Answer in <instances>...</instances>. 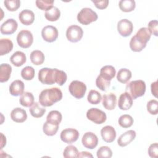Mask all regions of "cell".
<instances>
[{
  "instance_id": "obj_27",
  "label": "cell",
  "mask_w": 158,
  "mask_h": 158,
  "mask_svg": "<svg viewBox=\"0 0 158 158\" xmlns=\"http://www.w3.org/2000/svg\"><path fill=\"white\" fill-rule=\"evenodd\" d=\"M45 59L44 54L39 50L33 51L30 54L31 62L36 65H41Z\"/></svg>"
},
{
  "instance_id": "obj_47",
  "label": "cell",
  "mask_w": 158,
  "mask_h": 158,
  "mask_svg": "<svg viewBox=\"0 0 158 158\" xmlns=\"http://www.w3.org/2000/svg\"><path fill=\"white\" fill-rule=\"evenodd\" d=\"M95 5V6L99 9H104L108 5L109 1L108 0H102V1H91Z\"/></svg>"
},
{
  "instance_id": "obj_28",
  "label": "cell",
  "mask_w": 158,
  "mask_h": 158,
  "mask_svg": "<svg viewBox=\"0 0 158 158\" xmlns=\"http://www.w3.org/2000/svg\"><path fill=\"white\" fill-rule=\"evenodd\" d=\"M59 129V125L54 124L52 123L46 122L43 126V131L47 136H54L56 134Z\"/></svg>"
},
{
  "instance_id": "obj_9",
  "label": "cell",
  "mask_w": 158,
  "mask_h": 158,
  "mask_svg": "<svg viewBox=\"0 0 158 158\" xmlns=\"http://www.w3.org/2000/svg\"><path fill=\"white\" fill-rule=\"evenodd\" d=\"M133 30V23L128 19H123L118 21L117 23V30L122 36H129L131 34Z\"/></svg>"
},
{
  "instance_id": "obj_30",
  "label": "cell",
  "mask_w": 158,
  "mask_h": 158,
  "mask_svg": "<svg viewBox=\"0 0 158 158\" xmlns=\"http://www.w3.org/2000/svg\"><path fill=\"white\" fill-rule=\"evenodd\" d=\"M118 6L122 11L129 12L135 9L136 3L133 0H121L119 1Z\"/></svg>"
},
{
  "instance_id": "obj_40",
  "label": "cell",
  "mask_w": 158,
  "mask_h": 158,
  "mask_svg": "<svg viewBox=\"0 0 158 158\" xmlns=\"http://www.w3.org/2000/svg\"><path fill=\"white\" fill-rule=\"evenodd\" d=\"M35 69L31 66L24 67L21 71V76L25 80H31L35 77Z\"/></svg>"
},
{
  "instance_id": "obj_36",
  "label": "cell",
  "mask_w": 158,
  "mask_h": 158,
  "mask_svg": "<svg viewBox=\"0 0 158 158\" xmlns=\"http://www.w3.org/2000/svg\"><path fill=\"white\" fill-rule=\"evenodd\" d=\"M102 99L101 93L94 89L91 90L87 96L88 101L91 104H98Z\"/></svg>"
},
{
  "instance_id": "obj_1",
  "label": "cell",
  "mask_w": 158,
  "mask_h": 158,
  "mask_svg": "<svg viewBox=\"0 0 158 158\" xmlns=\"http://www.w3.org/2000/svg\"><path fill=\"white\" fill-rule=\"evenodd\" d=\"M62 98L61 90L57 87H54L43 90L39 95V102L43 107H49L60 101Z\"/></svg>"
},
{
  "instance_id": "obj_41",
  "label": "cell",
  "mask_w": 158,
  "mask_h": 158,
  "mask_svg": "<svg viewBox=\"0 0 158 158\" xmlns=\"http://www.w3.org/2000/svg\"><path fill=\"white\" fill-rule=\"evenodd\" d=\"M53 0H37L36 5L38 8L43 10H48L53 7Z\"/></svg>"
},
{
  "instance_id": "obj_5",
  "label": "cell",
  "mask_w": 158,
  "mask_h": 158,
  "mask_svg": "<svg viewBox=\"0 0 158 158\" xmlns=\"http://www.w3.org/2000/svg\"><path fill=\"white\" fill-rule=\"evenodd\" d=\"M86 117L96 124H102L105 122L107 119L106 113L98 108H91L88 110Z\"/></svg>"
},
{
  "instance_id": "obj_18",
  "label": "cell",
  "mask_w": 158,
  "mask_h": 158,
  "mask_svg": "<svg viewBox=\"0 0 158 158\" xmlns=\"http://www.w3.org/2000/svg\"><path fill=\"white\" fill-rule=\"evenodd\" d=\"M19 19L22 24L25 25H30L34 22L35 14L33 11L28 9H25L20 12Z\"/></svg>"
},
{
  "instance_id": "obj_34",
  "label": "cell",
  "mask_w": 158,
  "mask_h": 158,
  "mask_svg": "<svg viewBox=\"0 0 158 158\" xmlns=\"http://www.w3.org/2000/svg\"><path fill=\"white\" fill-rule=\"evenodd\" d=\"M133 122L134 120L133 117L128 114H124L121 115L118 120L119 125L124 128H129L132 126Z\"/></svg>"
},
{
  "instance_id": "obj_3",
  "label": "cell",
  "mask_w": 158,
  "mask_h": 158,
  "mask_svg": "<svg viewBox=\"0 0 158 158\" xmlns=\"http://www.w3.org/2000/svg\"><path fill=\"white\" fill-rule=\"evenodd\" d=\"M98 14L91 8L85 7L81 9L77 15L78 21L85 25H89L98 19Z\"/></svg>"
},
{
  "instance_id": "obj_49",
  "label": "cell",
  "mask_w": 158,
  "mask_h": 158,
  "mask_svg": "<svg viewBox=\"0 0 158 158\" xmlns=\"http://www.w3.org/2000/svg\"><path fill=\"white\" fill-rule=\"evenodd\" d=\"M93 155L88 152L86 151H82L81 152H79L78 157H93Z\"/></svg>"
},
{
  "instance_id": "obj_39",
  "label": "cell",
  "mask_w": 158,
  "mask_h": 158,
  "mask_svg": "<svg viewBox=\"0 0 158 158\" xmlns=\"http://www.w3.org/2000/svg\"><path fill=\"white\" fill-rule=\"evenodd\" d=\"M96 155L98 158H110L112 156V151L109 147L104 146L98 149Z\"/></svg>"
},
{
  "instance_id": "obj_43",
  "label": "cell",
  "mask_w": 158,
  "mask_h": 158,
  "mask_svg": "<svg viewBox=\"0 0 158 158\" xmlns=\"http://www.w3.org/2000/svg\"><path fill=\"white\" fill-rule=\"evenodd\" d=\"M4 4L7 9L9 11H15L20 6V1L19 0H6Z\"/></svg>"
},
{
  "instance_id": "obj_38",
  "label": "cell",
  "mask_w": 158,
  "mask_h": 158,
  "mask_svg": "<svg viewBox=\"0 0 158 158\" xmlns=\"http://www.w3.org/2000/svg\"><path fill=\"white\" fill-rule=\"evenodd\" d=\"M146 44H144L139 42L135 36H133L130 41V48L131 51L134 52H140L145 47Z\"/></svg>"
},
{
  "instance_id": "obj_44",
  "label": "cell",
  "mask_w": 158,
  "mask_h": 158,
  "mask_svg": "<svg viewBox=\"0 0 158 158\" xmlns=\"http://www.w3.org/2000/svg\"><path fill=\"white\" fill-rule=\"evenodd\" d=\"M147 110L151 115H157L158 113V102L156 99L150 100L147 104Z\"/></svg>"
},
{
  "instance_id": "obj_29",
  "label": "cell",
  "mask_w": 158,
  "mask_h": 158,
  "mask_svg": "<svg viewBox=\"0 0 158 158\" xmlns=\"http://www.w3.org/2000/svg\"><path fill=\"white\" fill-rule=\"evenodd\" d=\"M131 72L127 69H121L117 74V80L122 83H126L131 78Z\"/></svg>"
},
{
  "instance_id": "obj_14",
  "label": "cell",
  "mask_w": 158,
  "mask_h": 158,
  "mask_svg": "<svg viewBox=\"0 0 158 158\" xmlns=\"http://www.w3.org/2000/svg\"><path fill=\"white\" fill-rule=\"evenodd\" d=\"M136 131L130 130L122 134L117 139V143L120 147H125L129 144L136 138Z\"/></svg>"
},
{
  "instance_id": "obj_20",
  "label": "cell",
  "mask_w": 158,
  "mask_h": 158,
  "mask_svg": "<svg viewBox=\"0 0 158 158\" xmlns=\"http://www.w3.org/2000/svg\"><path fill=\"white\" fill-rule=\"evenodd\" d=\"M10 117L15 122L22 123L27 118V112L22 108L16 107L11 111Z\"/></svg>"
},
{
  "instance_id": "obj_37",
  "label": "cell",
  "mask_w": 158,
  "mask_h": 158,
  "mask_svg": "<svg viewBox=\"0 0 158 158\" xmlns=\"http://www.w3.org/2000/svg\"><path fill=\"white\" fill-rule=\"evenodd\" d=\"M78 154L79 152L77 148L73 145L67 146L63 152V156L65 158L78 157Z\"/></svg>"
},
{
  "instance_id": "obj_10",
  "label": "cell",
  "mask_w": 158,
  "mask_h": 158,
  "mask_svg": "<svg viewBox=\"0 0 158 158\" xmlns=\"http://www.w3.org/2000/svg\"><path fill=\"white\" fill-rule=\"evenodd\" d=\"M61 140L67 144H71L75 142L79 137L78 130L74 128H66L63 130L60 133Z\"/></svg>"
},
{
  "instance_id": "obj_8",
  "label": "cell",
  "mask_w": 158,
  "mask_h": 158,
  "mask_svg": "<svg viewBox=\"0 0 158 158\" xmlns=\"http://www.w3.org/2000/svg\"><path fill=\"white\" fill-rule=\"evenodd\" d=\"M83 31L82 28L76 25L69 26L66 31L67 40L72 43H76L81 40L83 37Z\"/></svg>"
},
{
  "instance_id": "obj_23",
  "label": "cell",
  "mask_w": 158,
  "mask_h": 158,
  "mask_svg": "<svg viewBox=\"0 0 158 158\" xmlns=\"http://www.w3.org/2000/svg\"><path fill=\"white\" fill-rule=\"evenodd\" d=\"M115 73L116 70L113 66L105 65L101 69L99 75L107 81H111V80L115 77Z\"/></svg>"
},
{
  "instance_id": "obj_2",
  "label": "cell",
  "mask_w": 158,
  "mask_h": 158,
  "mask_svg": "<svg viewBox=\"0 0 158 158\" xmlns=\"http://www.w3.org/2000/svg\"><path fill=\"white\" fill-rule=\"evenodd\" d=\"M125 91L130 95L132 99H136L144 94L146 83L141 80L131 81L127 85Z\"/></svg>"
},
{
  "instance_id": "obj_12",
  "label": "cell",
  "mask_w": 158,
  "mask_h": 158,
  "mask_svg": "<svg viewBox=\"0 0 158 158\" xmlns=\"http://www.w3.org/2000/svg\"><path fill=\"white\" fill-rule=\"evenodd\" d=\"M81 143L83 146L86 148L93 149L97 146L98 138L94 133L92 132H86L82 137Z\"/></svg>"
},
{
  "instance_id": "obj_4",
  "label": "cell",
  "mask_w": 158,
  "mask_h": 158,
  "mask_svg": "<svg viewBox=\"0 0 158 158\" xmlns=\"http://www.w3.org/2000/svg\"><path fill=\"white\" fill-rule=\"evenodd\" d=\"M69 90L73 97L77 99H81L85 96L86 91V86L82 81L73 80L69 85Z\"/></svg>"
},
{
  "instance_id": "obj_6",
  "label": "cell",
  "mask_w": 158,
  "mask_h": 158,
  "mask_svg": "<svg viewBox=\"0 0 158 158\" xmlns=\"http://www.w3.org/2000/svg\"><path fill=\"white\" fill-rule=\"evenodd\" d=\"M17 41L19 46L22 48H28L30 47L33 42V36L31 31L23 30L17 35Z\"/></svg>"
},
{
  "instance_id": "obj_32",
  "label": "cell",
  "mask_w": 158,
  "mask_h": 158,
  "mask_svg": "<svg viewBox=\"0 0 158 158\" xmlns=\"http://www.w3.org/2000/svg\"><path fill=\"white\" fill-rule=\"evenodd\" d=\"M29 110L31 115L35 118L41 117L46 112V109L41 107L38 102H35L30 107Z\"/></svg>"
},
{
  "instance_id": "obj_21",
  "label": "cell",
  "mask_w": 158,
  "mask_h": 158,
  "mask_svg": "<svg viewBox=\"0 0 158 158\" xmlns=\"http://www.w3.org/2000/svg\"><path fill=\"white\" fill-rule=\"evenodd\" d=\"M10 60L14 66L20 67L23 65L27 60L26 55L22 51H16L11 56Z\"/></svg>"
},
{
  "instance_id": "obj_45",
  "label": "cell",
  "mask_w": 158,
  "mask_h": 158,
  "mask_svg": "<svg viewBox=\"0 0 158 158\" xmlns=\"http://www.w3.org/2000/svg\"><path fill=\"white\" fill-rule=\"evenodd\" d=\"M148 28L151 34L157 36L158 35V22L157 20H153L150 21L148 25Z\"/></svg>"
},
{
  "instance_id": "obj_22",
  "label": "cell",
  "mask_w": 158,
  "mask_h": 158,
  "mask_svg": "<svg viewBox=\"0 0 158 158\" xmlns=\"http://www.w3.org/2000/svg\"><path fill=\"white\" fill-rule=\"evenodd\" d=\"M135 36L139 42L144 44H146L151 38V33L148 28L142 27L138 30Z\"/></svg>"
},
{
  "instance_id": "obj_31",
  "label": "cell",
  "mask_w": 158,
  "mask_h": 158,
  "mask_svg": "<svg viewBox=\"0 0 158 158\" xmlns=\"http://www.w3.org/2000/svg\"><path fill=\"white\" fill-rule=\"evenodd\" d=\"M45 18L51 22L57 20L60 16V11L56 7H52L51 9L46 11L44 14Z\"/></svg>"
},
{
  "instance_id": "obj_42",
  "label": "cell",
  "mask_w": 158,
  "mask_h": 158,
  "mask_svg": "<svg viewBox=\"0 0 158 158\" xmlns=\"http://www.w3.org/2000/svg\"><path fill=\"white\" fill-rule=\"evenodd\" d=\"M96 86L101 91H105L110 85V81H107L101 75H98L96 80Z\"/></svg>"
},
{
  "instance_id": "obj_15",
  "label": "cell",
  "mask_w": 158,
  "mask_h": 158,
  "mask_svg": "<svg viewBox=\"0 0 158 158\" xmlns=\"http://www.w3.org/2000/svg\"><path fill=\"white\" fill-rule=\"evenodd\" d=\"M101 135L102 139L109 143L113 142L116 138V131L114 127L110 125L104 127L101 130Z\"/></svg>"
},
{
  "instance_id": "obj_16",
  "label": "cell",
  "mask_w": 158,
  "mask_h": 158,
  "mask_svg": "<svg viewBox=\"0 0 158 158\" xmlns=\"http://www.w3.org/2000/svg\"><path fill=\"white\" fill-rule=\"evenodd\" d=\"M102 106L107 110H111L115 109L117 104V97L115 94L110 93L102 96Z\"/></svg>"
},
{
  "instance_id": "obj_19",
  "label": "cell",
  "mask_w": 158,
  "mask_h": 158,
  "mask_svg": "<svg viewBox=\"0 0 158 158\" xmlns=\"http://www.w3.org/2000/svg\"><path fill=\"white\" fill-rule=\"evenodd\" d=\"M25 85L22 81L16 80L12 81L9 86V92L12 96H18L23 93Z\"/></svg>"
},
{
  "instance_id": "obj_25",
  "label": "cell",
  "mask_w": 158,
  "mask_h": 158,
  "mask_svg": "<svg viewBox=\"0 0 158 158\" xmlns=\"http://www.w3.org/2000/svg\"><path fill=\"white\" fill-rule=\"evenodd\" d=\"M13 49V43L7 38L0 40V56H4L10 52Z\"/></svg>"
},
{
  "instance_id": "obj_24",
  "label": "cell",
  "mask_w": 158,
  "mask_h": 158,
  "mask_svg": "<svg viewBox=\"0 0 158 158\" xmlns=\"http://www.w3.org/2000/svg\"><path fill=\"white\" fill-rule=\"evenodd\" d=\"M12 72V67L8 64H2L0 65V82L7 81Z\"/></svg>"
},
{
  "instance_id": "obj_50",
  "label": "cell",
  "mask_w": 158,
  "mask_h": 158,
  "mask_svg": "<svg viewBox=\"0 0 158 158\" xmlns=\"http://www.w3.org/2000/svg\"><path fill=\"white\" fill-rule=\"evenodd\" d=\"M1 136H2L1 142V149H2V148H3V146H5L6 144V142H5V141H6V137L3 135V134H2V133H1Z\"/></svg>"
},
{
  "instance_id": "obj_46",
  "label": "cell",
  "mask_w": 158,
  "mask_h": 158,
  "mask_svg": "<svg viewBox=\"0 0 158 158\" xmlns=\"http://www.w3.org/2000/svg\"><path fill=\"white\" fill-rule=\"evenodd\" d=\"M148 154L152 158H157L158 157V145L157 143L150 145L148 148Z\"/></svg>"
},
{
  "instance_id": "obj_7",
  "label": "cell",
  "mask_w": 158,
  "mask_h": 158,
  "mask_svg": "<svg viewBox=\"0 0 158 158\" xmlns=\"http://www.w3.org/2000/svg\"><path fill=\"white\" fill-rule=\"evenodd\" d=\"M55 69L43 68L38 72L39 81L45 85H52L55 83L54 81Z\"/></svg>"
},
{
  "instance_id": "obj_13",
  "label": "cell",
  "mask_w": 158,
  "mask_h": 158,
  "mask_svg": "<svg viewBox=\"0 0 158 158\" xmlns=\"http://www.w3.org/2000/svg\"><path fill=\"white\" fill-rule=\"evenodd\" d=\"M18 23L14 19H9L1 26V32L4 35H12L17 30Z\"/></svg>"
},
{
  "instance_id": "obj_26",
  "label": "cell",
  "mask_w": 158,
  "mask_h": 158,
  "mask_svg": "<svg viewBox=\"0 0 158 158\" xmlns=\"http://www.w3.org/2000/svg\"><path fill=\"white\" fill-rule=\"evenodd\" d=\"M19 102L22 106L31 107L34 104V96L30 92H25L21 95Z\"/></svg>"
},
{
  "instance_id": "obj_17",
  "label": "cell",
  "mask_w": 158,
  "mask_h": 158,
  "mask_svg": "<svg viewBox=\"0 0 158 158\" xmlns=\"http://www.w3.org/2000/svg\"><path fill=\"white\" fill-rule=\"evenodd\" d=\"M132 105L133 99L128 93L125 92L120 94L118 101V106L121 110H128L131 108Z\"/></svg>"
},
{
  "instance_id": "obj_35",
  "label": "cell",
  "mask_w": 158,
  "mask_h": 158,
  "mask_svg": "<svg viewBox=\"0 0 158 158\" xmlns=\"http://www.w3.org/2000/svg\"><path fill=\"white\" fill-rule=\"evenodd\" d=\"M67 76L65 72L63 70L55 69L54 72V81L59 86H62L67 81Z\"/></svg>"
},
{
  "instance_id": "obj_11",
  "label": "cell",
  "mask_w": 158,
  "mask_h": 158,
  "mask_svg": "<svg viewBox=\"0 0 158 158\" xmlns=\"http://www.w3.org/2000/svg\"><path fill=\"white\" fill-rule=\"evenodd\" d=\"M41 36L44 41L51 43L58 38V30L54 26L47 25L42 29Z\"/></svg>"
},
{
  "instance_id": "obj_48",
  "label": "cell",
  "mask_w": 158,
  "mask_h": 158,
  "mask_svg": "<svg viewBox=\"0 0 158 158\" xmlns=\"http://www.w3.org/2000/svg\"><path fill=\"white\" fill-rule=\"evenodd\" d=\"M151 89L152 95H154L156 98L157 97V81H156L151 83Z\"/></svg>"
},
{
  "instance_id": "obj_33",
  "label": "cell",
  "mask_w": 158,
  "mask_h": 158,
  "mask_svg": "<svg viewBox=\"0 0 158 158\" xmlns=\"http://www.w3.org/2000/svg\"><path fill=\"white\" fill-rule=\"evenodd\" d=\"M62 116L61 113L58 110H52L49 112L46 117V121L54 124L59 125L62 121Z\"/></svg>"
}]
</instances>
